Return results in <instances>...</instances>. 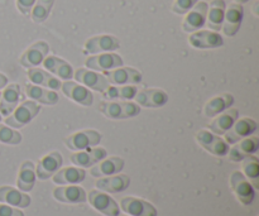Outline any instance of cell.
I'll list each match as a JSON object with an SVG mask.
<instances>
[{
	"label": "cell",
	"instance_id": "f35d334b",
	"mask_svg": "<svg viewBox=\"0 0 259 216\" xmlns=\"http://www.w3.org/2000/svg\"><path fill=\"white\" fill-rule=\"evenodd\" d=\"M197 2L199 0H175L174 5H172V12L179 15L186 14Z\"/></svg>",
	"mask_w": 259,
	"mask_h": 216
},
{
	"label": "cell",
	"instance_id": "e0dca14e",
	"mask_svg": "<svg viewBox=\"0 0 259 216\" xmlns=\"http://www.w3.org/2000/svg\"><path fill=\"white\" fill-rule=\"evenodd\" d=\"M50 52V47L46 42L39 40V42H35L25 51L22 55V57L19 58V62L23 67L25 68H32L37 67L38 65L43 62L46 57L48 56Z\"/></svg>",
	"mask_w": 259,
	"mask_h": 216
},
{
	"label": "cell",
	"instance_id": "cb8c5ba5",
	"mask_svg": "<svg viewBox=\"0 0 259 216\" xmlns=\"http://www.w3.org/2000/svg\"><path fill=\"white\" fill-rule=\"evenodd\" d=\"M96 187L104 192L110 194H118V192L125 191L131 185V179L126 175H111L104 179H99L96 181Z\"/></svg>",
	"mask_w": 259,
	"mask_h": 216
},
{
	"label": "cell",
	"instance_id": "d590c367",
	"mask_svg": "<svg viewBox=\"0 0 259 216\" xmlns=\"http://www.w3.org/2000/svg\"><path fill=\"white\" fill-rule=\"evenodd\" d=\"M137 93H138V88L136 85H110L104 91L103 95L105 99H126V100H131V99H134Z\"/></svg>",
	"mask_w": 259,
	"mask_h": 216
},
{
	"label": "cell",
	"instance_id": "ac0fdd59",
	"mask_svg": "<svg viewBox=\"0 0 259 216\" xmlns=\"http://www.w3.org/2000/svg\"><path fill=\"white\" fill-rule=\"evenodd\" d=\"M85 65L88 68L95 71H110L113 68L121 67L124 65L123 58L116 53H103V55H94L86 60Z\"/></svg>",
	"mask_w": 259,
	"mask_h": 216
},
{
	"label": "cell",
	"instance_id": "52a82bcc",
	"mask_svg": "<svg viewBox=\"0 0 259 216\" xmlns=\"http://www.w3.org/2000/svg\"><path fill=\"white\" fill-rule=\"evenodd\" d=\"M88 200L91 206L98 210L101 214L106 216H119L120 215V209L115 200L111 199L105 192H100L98 190H93L89 192Z\"/></svg>",
	"mask_w": 259,
	"mask_h": 216
},
{
	"label": "cell",
	"instance_id": "74e56055",
	"mask_svg": "<svg viewBox=\"0 0 259 216\" xmlns=\"http://www.w3.org/2000/svg\"><path fill=\"white\" fill-rule=\"evenodd\" d=\"M22 142V136L14 129L9 128L7 125L0 124V143L10 144V146H17Z\"/></svg>",
	"mask_w": 259,
	"mask_h": 216
},
{
	"label": "cell",
	"instance_id": "8992f818",
	"mask_svg": "<svg viewBox=\"0 0 259 216\" xmlns=\"http://www.w3.org/2000/svg\"><path fill=\"white\" fill-rule=\"evenodd\" d=\"M206 14L207 3L197 2L191 10L186 13V17L182 22V29L186 33H194L196 30H200L206 22Z\"/></svg>",
	"mask_w": 259,
	"mask_h": 216
},
{
	"label": "cell",
	"instance_id": "7a4b0ae2",
	"mask_svg": "<svg viewBox=\"0 0 259 216\" xmlns=\"http://www.w3.org/2000/svg\"><path fill=\"white\" fill-rule=\"evenodd\" d=\"M40 111V105L37 104L35 101H24L23 104H20L18 108H15V110L13 111L10 115L7 116L5 119V124L14 129L23 128L24 125H27L28 123L33 120L35 116L38 115V113Z\"/></svg>",
	"mask_w": 259,
	"mask_h": 216
},
{
	"label": "cell",
	"instance_id": "6da1fadb",
	"mask_svg": "<svg viewBox=\"0 0 259 216\" xmlns=\"http://www.w3.org/2000/svg\"><path fill=\"white\" fill-rule=\"evenodd\" d=\"M99 111L109 119H129L139 115L141 108L132 101H103L99 105Z\"/></svg>",
	"mask_w": 259,
	"mask_h": 216
},
{
	"label": "cell",
	"instance_id": "f1b7e54d",
	"mask_svg": "<svg viewBox=\"0 0 259 216\" xmlns=\"http://www.w3.org/2000/svg\"><path fill=\"white\" fill-rule=\"evenodd\" d=\"M42 63L46 67V70L55 73V75L58 76L60 78H63V80L67 81L73 77L72 67H71L70 63L66 62L62 58L56 57V56H47V57L43 60Z\"/></svg>",
	"mask_w": 259,
	"mask_h": 216
},
{
	"label": "cell",
	"instance_id": "ee69618b",
	"mask_svg": "<svg viewBox=\"0 0 259 216\" xmlns=\"http://www.w3.org/2000/svg\"><path fill=\"white\" fill-rule=\"evenodd\" d=\"M119 216H131V215H119Z\"/></svg>",
	"mask_w": 259,
	"mask_h": 216
},
{
	"label": "cell",
	"instance_id": "d6a6232c",
	"mask_svg": "<svg viewBox=\"0 0 259 216\" xmlns=\"http://www.w3.org/2000/svg\"><path fill=\"white\" fill-rule=\"evenodd\" d=\"M25 94L34 101L45 104V105H55L58 101V95L55 90H48V89L32 85V83L25 86Z\"/></svg>",
	"mask_w": 259,
	"mask_h": 216
},
{
	"label": "cell",
	"instance_id": "d4e9b609",
	"mask_svg": "<svg viewBox=\"0 0 259 216\" xmlns=\"http://www.w3.org/2000/svg\"><path fill=\"white\" fill-rule=\"evenodd\" d=\"M225 9H227V3L224 0H212L207 5V14L205 24L209 27V29L214 30V32H219L222 29L223 22H224Z\"/></svg>",
	"mask_w": 259,
	"mask_h": 216
},
{
	"label": "cell",
	"instance_id": "e575fe53",
	"mask_svg": "<svg viewBox=\"0 0 259 216\" xmlns=\"http://www.w3.org/2000/svg\"><path fill=\"white\" fill-rule=\"evenodd\" d=\"M242 174L252 182L253 187H259V159L255 156H248L242 161Z\"/></svg>",
	"mask_w": 259,
	"mask_h": 216
},
{
	"label": "cell",
	"instance_id": "ab89813d",
	"mask_svg": "<svg viewBox=\"0 0 259 216\" xmlns=\"http://www.w3.org/2000/svg\"><path fill=\"white\" fill-rule=\"evenodd\" d=\"M37 0H17V8L23 15L29 14Z\"/></svg>",
	"mask_w": 259,
	"mask_h": 216
},
{
	"label": "cell",
	"instance_id": "3957f363",
	"mask_svg": "<svg viewBox=\"0 0 259 216\" xmlns=\"http://www.w3.org/2000/svg\"><path fill=\"white\" fill-rule=\"evenodd\" d=\"M195 138H196L197 143L207 151L209 153L214 154L218 157H224L227 156L228 152H229V144L224 141V139L220 138L217 134L211 133L209 131H199L195 134Z\"/></svg>",
	"mask_w": 259,
	"mask_h": 216
},
{
	"label": "cell",
	"instance_id": "7402d4cb",
	"mask_svg": "<svg viewBox=\"0 0 259 216\" xmlns=\"http://www.w3.org/2000/svg\"><path fill=\"white\" fill-rule=\"evenodd\" d=\"M259 148V139L257 137H247L235 143L232 149H229V159L233 162H242L245 157L252 156Z\"/></svg>",
	"mask_w": 259,
	"mask_h": 216
},
{
	"label": "cell",
	"instance_id": "ffe728a7",
	"mask_svg": "<svg viewBox=\"0 0 259 216\" xmlns=\"http://www.w3.org/2000/svg\"><path fill=\"white\" fill-rule=\"evenodd\" d=\"M63 94H65L67 98H70L71 100L76 101L77 104L82 106H91L94 103V96L90 91L88 90V88L82 85H78V83L72 82V81L67 80L61 85Z\"/></svg>",
	"mask_w": 259,
	"mask_h": 216
},
{
	"label": "cell",
	"instance_id": "2e32d148",
	"mask_svg": "<svg viewBox=\"0 0 259 216\" xmlns=\"http://www.w3.org/2000/svg\"><path fill=\"white\" fill-rule=\"evenodd\" d=\"M105 77L108 78L110 85H137L142 81V73L138 70L132 67L115 68L113 71H106Z\"/></svg>",
	"mask_w": 259,
	"mask_h": 216
},
{
	"label": "cell",
	"instance_id": "44dd1931",
	"mask_svg": "<svg viewBox=\"0 0 259 216\" xmlns=\"http://www.w3.org/2000/svg\"><path fill=\"white\" fill-rule=\"evenodd\" d=\"M53 197L63 204H83L88 200L85 190L80 186H61L53 190Z\"/></svg>",
	"mask_w": 259,
	"mask_h": 216
},
{
	"label": "cell",
	"instance_id": "484cf974",
	"mask_svg": "<svg viewBox=\"0 0 259 216\" xmlns=\"http://www.w3.org/2000/svg\"><path fill=\"white\" fill-rule=\"evenodd\" d=\"M124 164L125 162L120 157H109V158H104L103 161L96 163V166L91 168L90 174L94 177L111 176V175H116L123 171Z\"/></svg>",
	"mask_w": 259,
	"mask_h": 216
},
{
	"label": "cell",
	"instance_id": "d6986e66",
	"mask_svg": "<svg viewBox=\"0 0 259 216\" xmlns=\"http://www.w3.org/2000/svg\"><path fill=\"white\" fill-rule=\"evenodd\" d=\"M62 162L63 159L60 152H51L38 162L35 176L39 180H48L61 168Z\"/></svg>",
	"mask_w": 259,
	"mask_h": 216
},
{
	"label": "cell",
	"instance_id": "8fae6325",
	"mask_svg": "<svg viewBox=\"0 0 259 216\" xmlns=\"http://www.w3.org/2000/svg\"><path fill=\"white\" fill-rule=\"evenodd\" d=\"M73 77L77 80V82L82 83L86 88L99 91V93H104L110 86V82L105 76L100 75L95 71L88 70V68H77L76 72H73Z\"/></svg>",
	"mask_w": 259,
	"mask_h": 216
},
{
	"label": "cell",
	"instance_id": "1f68e13d",
	"mask_svg": "<svg viewBox=\"0 0 259 216\" xmlns=\"http://www.w3.org/2000/svg\"><path fill=\"white\" fill-rule=\"evenodd\" d=\"M35 179H37V176H35L34 163L32 161L23 162L17 180L18 189L23 192L32 191L35 185Z\"/></svg>",
	"mask_w": 259,
	"mask_h": 216
},
{
	"label": "cell",
	"instance_id": "603a6c76",
	"mask_svg": "<svg viewBox=\"0 0 259 216\" xmlns=\"http://www.w3.org/2000/svg\"><path fill=\"white\" fill-rule=\"evenodd\" d=\"M20 99H22V93L19 85L10 83L5 86L4 93L0 98V114L5 116L10 115L18 106Z\"/></svg>",
	"mask_w": 259,
	"mask_h": 216
},
{
	"label": "cell",
	"instance_id": "b9f144b4",
	"mask_svg": "<svg viewBox=\"0 0 259 216\" xmlns=\"http://www.w3.org/2000/svg\"><path fill=\"white\" fill-rule=\"evenodd\" d=\"M8 85V78L3 73H0V89H4Z\"/></svg>",
	"mask_w": 259,
	"mask_h": 216
},
{
	"label": "cell",
	"instance_id": "4fadbf2b",
	"mask_svg": "<svg viewBox=\"0 0 259 216\" xmlns=\"http://www.w3.org/2000/svg\"><path fill=\"white\" fill-rule=\"evenodd\" d=\"M120 207L131 216H158V211L151 202L137 197H124L120 201Z\"/></svg>",
	"mask_w": 259,
	"mask_h": 216
},
{
	"label": "cell",
	"instance_id": "4dcf8cb0",
	"mask_svg": "<svg viewBox=\"0 0 259 216\" xmlns=\"http://www.w3.org/2000/svg\"><path fill=\"white\" fill-rule=\"evenodd\" d=\"M53 182L57 185H77L86 179L85 169L78 167H66L53 175Z\"/></svg>",
	"mask_w": 259,
	"mask_h": 216
},
{
	"label": "cell",
	"instance_id": "5bb4252c",
	"mask_svg": "<svg viewBox=\"0 0 259 216\" xmlns=\"http://www.w3.org/2000/svg\"><path fill=\"white\" fill-rule=\"evenodd\" d=\"M134 100L144 108H162L168 101V95L161 89H143L138 90Z\"/></svg>",
	"mask_w": 259,
	"mask_h": 216
},
{
	"label": "cell",
	"instance_id": "836d02e7",
	"mask_svg": "<svg viewBox=\"0 0 259 216\" xmlns=\"http://www.w3.org/2000/svg\"><path fill=\"white\" fill-rule=\"evenodd\" d=\"M233 104H234V98L230 94H222L219 96H215V98L210 99L205 105V115L209 118L219 115L223 111L228 110Z\"/></svg>",
	"mask_w": 259,
	"mask_h": 216
},
{
	"label": "cell",
	"instance_id": "7bdbcfd3",
	"mask_svg": "<svg viewBox=\"0 0 259 216\" xmlns=\"http://www.w3.org/2000/svg\"><path fill=\"white\" fill-rule=\"evenodd\" d=\"M247 2H249V0H235V3H238V4H244Z\"/></svg>",
	"mask_w": 259,
	"mask_h": 216
},
{
	"label": "cell",
	"instance_id": "bcb514c9",
	"mask_svg": "<svg viewBox=\"0 0 259 216\" xmlns=\"http://www.w3.org/2000/svg\"><path fill=\"white\" fill-rule=\"evenodd\" d=\"M0 98H2V94H0Z\"/></svg>",
	"mask_w": 259,
	"mask_h": 216
},
{
	"label": "cell",
	"instance_id": "9c48e42d",
	"mask_svg": "<svg viewBox=\"0 0 259 216\" xmlns=\"http://www.w3.org/2000/svg\"><path fill=\"white\" fill-rule=\"evenodd\" d=\"M243 15H244V9L242 4L238 3H232L229 7L225 9L224 22H223V32L228 37H234L240 29V25L243 22Z\"/></svg>",
	"mask_w": 259,
	"mask_h": 216
},
{
	"label": "cell",
	"instance_id": "ba28073f",
	"mask_svg": "<svg viewBox=\"0 0 259 216\" xmlns=\"http://www.w3.org/2000/svg\"><path fill=\"white\" fill-rule=\"evenodd\" d=\"M257 131V121L252 118H242L238 119L232 128L224 134L225 142L228 144H235L242 139L247 138L250 134Z\"/></svg>",
	"mask_w": 259,
	"mask_h": 216
},
{
	"label": "cell",
	"instance_id": "9a60e30c",
	"mask_svg": "<svg viewBox=\"0 0 259 216\" xmlns=\"http://www.w3.org/2000/svg\"><path fill=\"white\" fill-rule=\"evenodd\" d=\"M120 48V42L116 37L109 34L95 35L89 38L85 42L86 53H103V52H114Z\"/></svg>",
	"mask_w": 259,
	"mask_h": 216
},
{
	"label": "cell",
	"instance_id": "7c38bea8",
	"mask_svg": "<svg viewBox=\"0 0 259 216\" xmlns=\"http://www.w3.org/2000/svg\"><path fill=\"white\" fill-rule=\"evenodd\" d=\"M106 156H108V152H106L105 148L91 147V148L83 149V151H78L76 153L71 154L70 158L71 162L77 167L88 168V167H93L100 161H103L104 158H106Z\"/></svg>",
	"mask_w": 259,
	"mask_h": 216
},
{
	"label": "cell",
	"instance_id": "60d3db41",
	"mask_svg": "<svg viewBox=\"0 0 259 216\" xmlns=\"http://www.w3.org/2000/svg\"><path fill=\"white\" fill-rule=\"evenodd\" d=\"M0 216H24V214H23V211L18 210L17 207L0 205Z\"/></svg>",
	"mask_w": 259,
	"mask_h": 216
},
{
	"label": "cell",
	"instance_id": "83f0119b",
	"mask_svg": "<svg viewBox=\"0 0 259 216\" xmlns=\"http://www.w3.org/2000/svg\"><path fill=\"white\" fill-rule=\"evenodd\" d=\"M239 119V110L238 109H229V110L223 111L222 115L215 118L209 124V129L214 134L224 136L228 131L233 126V124Z\"/></svg>",
	"mask_w": 259,
	"mask_h": 216
},
{
	"label": "cell",
	"instance_id": "f546056e",
	"mask_svg": "<svg viewBox=\"0 0 259 216\" xmlns=\"http://www.w3.org/2000/svg\"><path fill=\"white\" fill-rule=\"evenodd\" d=\"M27 76L32 83L38 86H43V88L50 89V90H58L61 88V85H62L57 77H55L51 73L46 72V71L40 70L38 67L28 68Z\"/></svg>",
	"mask_w": 259,
	"mask_h": 216
},
{
	"label": "cell",
	"instance_id": "4316f807",
	"mask_svg": "<svg viewBox=\"0 0 259 216\" xmlns=\"http://www.w3.org/2000/svg\"><path fill=\"white\" fill-rule=\"evenodd\" d=\"M0 202L12 205L14 207L25 209V207L29 206L32 200H30L29 195L20 191V190L10 186H2L0 187Z\"/></svg>",
	"mask_w": 259,
	"mask_h": 216
},
{
	"label": "cell",
	"instance_id": "277c9868",
	"mask_svg": "<svg viewBox=\"0 0 259 216\" xmlns=\"http://www.w3.org/2000/svg\"><path fill=\"white\" fill-rule=\"evenodd\" d=\"M230 186H232V190L235 196H237V199L243 205L248 206V205L252 204L255 196V190L249 182V180L242 172H233L232 176H230Z\"/></svg>",
	"mask_w": 259,
	"mask_h": 216
},
{
	"label": "cell",
	"instance_id": "30bf717a",
	"mask_svg": "<svg viewBox=\"0 0 259 216\" xmlns=\"http://www.w3.org/2000/svg\"><path fill=\"white\" fill-rule=\"evenodd\" d=\"M190 45L199 50H212L224 45L222 35L214 30H196L189 37Z\"/></svg>",
	"mask_w": 259,
	"mask_h": 216
},
{
	"label": "cell",
	"instance_id": "5b68a950",
	"mask_svg": "<svg viewBox=\"0 0 259 216\" xmlns=\"http://www.w3.org/2000/svg\"><path fill=\"white\" fill-rule=\"evenodd\" d=\"M101 134L98 131L89 129V131L77 132L73 133L72 136L67 137L65 139V144L71 151H83V149L91 148L100 143Z\"/></svg>",
	"mask_w": 259,
	"mask_h": 216
},
{
	"label": "cell",
	"instance_id": "f6af8a7d",
	"mask_svg": "<svg viewBox=\"0 0 259 216\" xmlns=\"http://www.w3.org/2000/svg\"><path fill=\"white\" fill-rule=\"evenodd\" d=\"M0 121H2V114H0Z\"/></svg>",
	"mask_w": 259,
	"mask_h": 216
},
{
	"label": "cell",
	"instance_id": "8d00e7d4",
	"mask_svg": "<svg viewBox=\"0 0 259 216\" xmlns=\"http://www.w3.org/2000/svg\"><path fill=\"white\" fill-rule=\"evenodd\" d=\"M55 0H37L30 10V17L34 23H43L50 17Z\"/></svg>",
	"mask_w": 259,
	"mask_h": 216
}]
</instances>
